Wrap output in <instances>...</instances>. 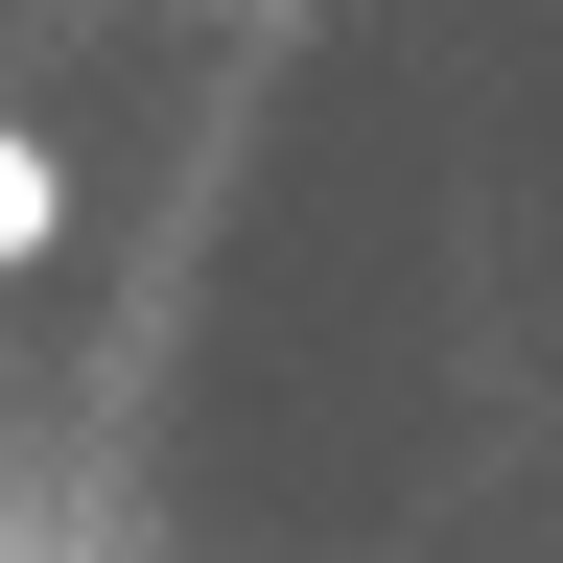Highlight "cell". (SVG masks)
<instances>
[{"label":"cell","instance_id":"1","mask_svg":"<svg viewBox=\"0 0 563 563\" xmlns=\"http://www.w3.org/2000/svg\"><path fill=\"white\" fill-rule=\"evenodd\" d=\"M24 258H70V165L24 141V95H0V282H24Z\"/></svg>","mask_w":563,"mask_h":563}]
</instances>
